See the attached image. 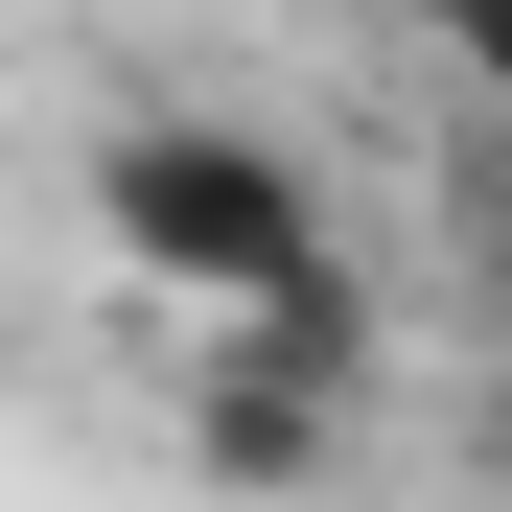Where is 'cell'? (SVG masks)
Segmentation results:
<instances>
[{"mask_svg":"<svg viewBox=\"0 0 512 512\" xmlns=\"http://www.w3.org/2000/svg\"><path fill=\"white\" fill-rule=\"evenodd\" d=\"M443 47H466V94L512 117V0H443Z\"/></svg>","mask_w":512,"mask_h":512,"instance_id":"cell-2","label":"cell"},{"mask_svg":"<svg viewBox=\"0 0 512 512\" xmlns=\"http://www.w3.org/2000/svg\"><path fill=\"white\" fill-rule=\"evenodd\" d=\"M94 233L140 256L163 303H256V326H326V187L256 117H117L94 140Z\"/></svg>","mask_w":512,"mask_h":512,"instance_id":"cell-1","label":"cell"}]
</instances>
